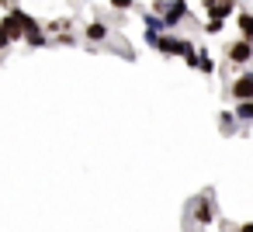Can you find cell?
Masks as SVG:
<instances>
[{"label":"cell","mask_w":253,"mask_h":232,"mask_svg":"<svg viewBox=\"0 0 253 232\" xmlns=\"http://www.w3.org/2000/svg\"><path fill=\"white\" fill-rule=\"evenodd\" d=\"M153 14H160L167 28H177V25H180L191 11H187L184 0H156V4H153Z\"/></svg>","instance_id":"6da1fadb"},{"label":"cell","mask_w":253,"mask_h":232,"mask_svg":"<svg viewBox=\"0 0 253 232\" xmlns=\"http://www.w3.org/2000/svg\"><path fill=\"white\" fill-rule=\"evenodd\" d=\"M236 118H243V121H253V97L250 101H236V111H232Z\"/></svg>","instance_id":"52a82bcc"},{"label":"cell","mask_w":253,"mask_h":232,"mask_svg":"<svg viewBox=\"0 0 253 232\" xmlns=\"http://www.w3.org/2000/svg\"><path fill=\"white\" fill-rule=\"evenodd\" d=\"M239 232H253V222H246V225H239Z\"/></svg>","instance_id":"4fadbf2b"},{"label":"cell","mask_w":253,"mask_h":232,"mask_svg":"<svg viewBox=\"0 0 253 232\" xmlns=\"http://www.w3.org/2000/svg\"><path fill=\"white\" fill-rule=\"evenodd\" d=\"M108 4H111L115 11H128V7L135 4V0H108Z\"/></svg>","instance_id":"7c38bea8"},{"label":"cell","mask_w":253,"mask_h":232,"mask_svg":"<svg viewBox=\"0 0 253 232\" xmlns=\"http://www.w3.org/2000/svg\"><path fill=\"white\" fill-rule=\"evenodd\" d=\"M239 35L253 42V14H239Z\"/></svg>","instance_id":"ba28073f"},{"label":"cell","mask_w":253,"mask_h":232,"mask_svg":"<svg viewBox=\"0 0 253 232\" xmlns=\"http://www.w3.org/2000/svg\"><path fill=\"white\" fill-rule=\"evenodd\" d=\"M84 35H87V42H94V45H97V42H108V35H111V28H108L104 21H90Z\"/></svg>","instance_id":"5b68a950"},{"label":"cell","mask_w":253,"mask_h":232,"mask_svg":"<svg viewBox=\"0 0 253 232\" xmlns=\"http://www.w3.org/2000/svg\"><path fill=\"white\" fill-rule=\"evenodd\" d=\"M205 11L211 14V18H229L232 11H236V0H205Z\"/></svg>","instance_id":"277c9868"},{"label":"cell","mask_w":253,"mask_h":232,"mask_svg":"<svg viewBox=\"0 0 253 232\" xmlns=\"http://www.w3.org/2000/svg\"><path fill=\"white\" fill-rule=\"evenodd\" d=\"M222 25H225L222 18H211V21L205 25V32H208V35H218V32H222Z\"/></svg>","instance_id":"8fae6325"},{"label":"cell","mask_w":253,"mask_h":232,"mask_svg":"<svg viewBox=\"0 0 253 232\" xmlns=\"http://www.w3.org/2000/svg\"><path fill=\"white\" fill-rule=\"evenodd\" d=\"M225 56H229V63L243 66V63L253 59V42H250V39H239V42H232V45L225 49Z\"/></svg>","instance_id":"7a4b0ae2"},{"label":"cell","mask_w":253,"mask_h":232,"mask_svg":"<svg viewBox=\"0 0 253 232\" xmlns=\"http://www.w3.org/2000/svg\"><path fill=\"white\" fill-rule=\"evenodd\" d=\"M45 32H49V35H52V32H59V35H63V32H70V18H59V21H49V25H45Z\"/></svg>","instance_id":"9c48e42d"},{"label":"cell","mask_w":253,"mask_h":232,"mask_svg":"<svg viewBox=\"0 0 253 232\" xmlns=\"http://www.w3.org/2000/svg\"><path fill=\"white\" fill-rule=\"evenodd\" d=\"M11 42H14V39H11V28H7L4 21H0V49H7Z\"/></svg>","instance_id":"30bf717a"},{"label":"cell","mask_w":253,"mask_h":232,"mask_svg":"<svg viewBox=\"0 0 253 232\" xmlns=\"http://www.w3.org/2000/svg\"><path fill=\"white\" fill-rule=\"evenodd\" d=\"M211 218H215L211 201H208V197H201V201L194 204V222H198V225H211Z\"/></svg>","instance_id":"8992f818"},{"label":"cell","mask_w":253,"mask_h":232,"mask_svg":"<svg viewBox=\"0 0 253 232\" xmlns=\"http://www.w3.org/2000/svg\"><path fill=\"white\" fill-rule=\"evenodd\" d=\"M229 94H232L236 101H250V97H253V73H243V77L229 87Z\"/></svg>","instance_id":"3957f363"}]
</instances>
